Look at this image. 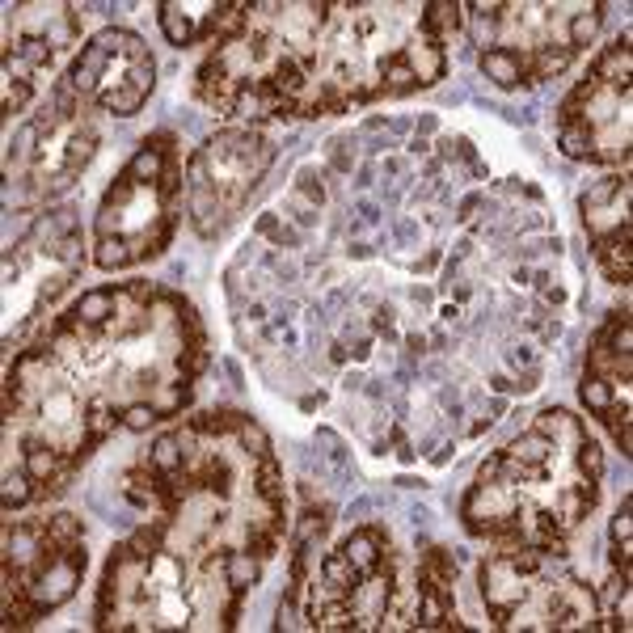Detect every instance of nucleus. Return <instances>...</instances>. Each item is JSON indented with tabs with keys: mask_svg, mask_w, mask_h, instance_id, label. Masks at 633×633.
I'll return each mask as SVG.
<instances>
[{
	"mask_svg": "<svg viewBox=\"0 0 633 633\" xmlns=\"http://www.w3.org/2000/svg\"><path fill=\"white\" fill-rule=\"evenodd\" d=\"M401 55H406V64L414 68L418 89H427V85H435V81H444V72H448V55H444V47L431 43V38H422L418 30H414L410 43L401 47Z\"/></svg>",
	"mask_w": 633,
	"mask_h": 633,
	"instance_id": "20e7f679",
	"label": "nucleus"
},
{
	"mask_svg": "<svg viewBox=\"0 0 633 633\" xmlns=\"http://www.w3.org/2000/svg\"><path fill=\"white\" fill-rule=\"evenodd\" d=\"M558 148L570 161H596V136H591V127L583 119L558 127Z\"/></svg>",
	"mask_w": 633,
	"mask_h": 633,
	"instance_id": "ddd939ff",
	"label": "nucleus"
},
{
	"mask_svg": "<svg viewBox=\"0 0 633 633\" xmlns=\"http://www.w3.org/2000/svg\"><path fill=\"white\" fill-rule=\"evenodd\" d=\"M460 30H465V5H456V0L418 5V34H422V38H431V43L448 47Z\"/></svg>",
	"mask_w": 633,
	"mask_h": 633,
	"instance_id": "7ed1b4c3",
	"label": "nucleus"
},
{
	"mask_svg": "<svg viewBox=\"0 0 633 633\" xmlns=\"http://www.w3.org/2000/svg\"><path fill=\"white\" fill-rule=\"evenodd\" d=\"M43 524H47V541L60 545V549H72V545L85 541V524L76 520V515H68V511L51 515V520H43Z\"/></svg>",
	"mask_w": 633,
	"mask_h": 633,
	"instance_id": "dca6fc26",
	"label": "nucleus"
},
{
	"mask_svg": "<svg viewBox=\"0 0 633 633\" xmlns=\"http://www.w3.org/2000/svg\"><path fill=\"white\" fill-rule=\"evenodd\" d=\"M511 460H520V465H528V469H545L553 456H558V444H553L549 435H541V431H524L520 439H511V444L503 448Z\"/></svg>",
	"mask_w": 633,
	"mask_h": 633,
	"instance_id": "1a4fd4ad",
	"label": "nucleus"
},
{
	"mask_svg": "<svg viewBox=\"0 0 633 633\" xmlns=\"http://www.w3.org/2000/svg\"><path fill=\"white\" fill-rule=\"evenodd\" d=\"M477 68L486 72V81L503 85V89L524 85V55L515 51V47H490V51H482V55H477Z\"/></svg>",
	"mask_w": 633,
	"mask_h": 633,
	"instance_id": "423d86ee",
	"label": "nucleus"
},
{
	"mask_svg": "<svg viewBox=\"0 0 633 633\" xmlns=\"http://www.w3.org/2000/svg\"><path fill=\"white\" fill-rule=\"evenodd\" d=\"M528 574L515 570L503 553H494L490 562H482V596H486V608H520L528 604Z\"/></svg>",
	"mask_w": 633,
	"mask_h": 633,
	"instance_id": "f257e3e1",
	"label": "nucleus"
},
{
	"mask_svg": "<svg viewBox=\"0 0 633 633\" xmlns=\"http://www.w3.org/2000/svg\"><path fill=\"white\" fill-rule=\"evenodd\" d=\"M385 545H389V532H385V528H376V524H368V528H355L338 549L347 553L351 566H355L359 574H368V570H376L380 549H385Z\"/></svg>",
	"mask_w": 633,
	"mask_h": 633,
	"instance_id": "39448f33",
	"label": "nucleus"
},
{
	"mask_svg": "<svg viewBox=\"0 0 633 633\" xmlns=\"http://www.w3.org/2000/svg\"><path fill=\"white\" fill-rule=\"evenodd\" d=\"M629 536H633V498L625 494L621 507H617V515H612V545L629 541Z\"/></svg>",
	"mask_w": 633,
	"mask_h": 633,
	"instance_id": "5701e85b",
	"label": "nucleus"
},
{
	"mask_svg": "<svg viewBox=\"0 0 633 633\" xmlns=\"http://www.w3.org/2000/svg\"><path fill=\"white\" fill-rule=\"evenodd\" d=\"M629 241H633V224L612 228V233H604V237H591V254H596V262L604 266V275L612 283H621V287H629V262H633Z\"/></svg>",
	"mask_w": 633,
	"mask_h": 633,
	"instance_id": "f03ea898",
	"label": "nucleus"
},
{
	"mask_svg": "<svg viewBox=\"0 0 633 633\" xmlns=\"http://www.w3.org/2000/svg\"><path fill=\"white\" fill-rule=\"evenodd\" d=\"M114 309H119V287H93V292H85L81 300L72 304V313L81 317L89 330H106Z\"/></svg>",
	"mask_w": 633,
	"mask_h": 633,
	"instance_id": "6e6552de",
	"label": "nucleus"
},
{
	"mask_svg": "<svg viewBox=\"0 0 633 633\" xmlns=\"http://www.w3.org/2000/svg\"><path fill=\"white\" fill-rule=\"evenodd\" d=\"M604 9H608V5H591V9H579V13L570 17V26H566V38H562V43H566V47H570L574 55H579V51H583V47L591 43V38L600 34Z\"/></svg>",
	"mask_w": 633,
	"mask_h": 633,
	"instance_id": "f8f14e48",
	"label": "nucleus"
},
{
	"mask_svg": "<svg viewBox=\"0 0 633 633\" xmlns=\"http://www.w3.org/2000/svg\"><path fill=\"white\" fill-rule=\"evenodd\" d=\"M152 422H161V414L152 410V401H131V406H123V427L127 431H148Z\"/></svg>",
	"mask_w": 633,
	"mask_h": 633,
	"instance_id": "4be33fe9",
	"label": "nucleus"
},
{
	"mask_svg": "<svg viewBox=\"0 0 633 633\" xmlns=\"http://www.w3.org/2000/svg\"><path fill=\"white\" fill-rule=\"evenodd\" d=\"M532 431H541V435L553 439V444H570V448L587 435V431H583V422L574 418V414H566V410H545V414H536Z\"/></svg>",
	"mask_w": 633,
	"mask_h": 633,
	"instance_id": "9d476101",
	"label": "nucleus"
},
{
	"mask_svg": "<svg viewBox=\"0 0 633 633\" xmlns=\"http://www.w3.org/2000/svg\"><path fill=\"white\" fill-rule=\"evenodd\" d=\"M93 266H102V271H123V266H136L127 237H98V245H93Z\"/></svg>",
	"mask_w": 633,
	"mask_h": 633,
	"instance_id": "2eb2a0df",
	"label": "nucleus"
},
{
	"mask_svg": "<svg viewBox=\"0 0 633 633\" xmlns=\"http://www.w3.org/2000/svg\"><path fill=\"white\" fill-rule=\"evenodd\" d=\"M262 574V558H254L249 549H228V566H224V587L228 591H249Z\"/></svg>",
	"mask_w": 633,
	"mask_h": 633,
	"instance_id": "9b49d317",
	"label": "nucleus"
},
{
	"mask_svg": "<svg viewBox=\"0 0 633 633\" xmlns=\"http://www.w3.org/2000/svg\"><path fill=\"white\" fill-rule=\"evenodd\" d=\"M30 93H34V81H9L5 76V114H22Z\"/></svg>",
	"mask_w": 633,
	"mask_h": 633,
	"instance_id": "b1692460",
	"label": "nucleus"
},
{
	"mask_svg": "<svg viewBox=\"0 0 633 633\" xmlns=\"http://www.w3.org/2000/svg\"><path fill=\"white\" fill-rule=\"evenodd\" d=\"M119 422H123V410H114L106 397H89L85 401V435L89 439H98V444H102V439L119 427Z\"/></svg>",
	"mask_w": 633,
	"mask_h": 633,
	"instance_id": "4468645a",
	"label": "nucleus"
},
{
	"mask_svg": "<svg viewBox=\"0 0 633 633\" xmlns=\"http://www.w3.org/2000/svg\"><path fill=\"white\" fill-rule=\"evenodd\" d=\"M148 465H152V469H161V473H178V469L186 465V452H182V444H178V435H174V431L161 435L157 444H152Z\"/></svg>",
	"mask_w": 633,
	"mask_h": 633,
	"instance_id": "f3484780",
	"label": "nucleus"
},
{
	"mask_svg": "<svg viewBox=\"0 0 633 633\" xmlns=\"http://www.w3.org/2000/svg\"><path fill=\"white\" fill-rule=\"evenodd\" d=\"M237 444L245 448V456H249V460L275 456V452H271V435H266L254 418H245V422H241V431H237Z\"/></svg>",
	"mask_w": 633,
	"mask_h": 633,
	"instance_id": "aec40b11",
	"label": "nucleus"
},
{
	"mask_svg": "<svg viewBox=\"0 0 633 633\" xmlns=\"http://www.w3.org/2000/svg\"><path fill=\"white\" fill-rule=\"evenodd\" d=\"M207 9H211V5H207ZM207 9H203V13H190V9L174 5V0H165V5L157 9L165 38H169L174 47H190V43H199V38H203V22H195V17H207Z\"/></svg>",
	"mask_w": 633,
	"mask_h": 633,
	"instance_id": "0eeeda50",
	"label": "nucleus"
},
{
	"mask_svg": "<svg viewBox=\"0 0 633 633\" xmlns=\"http://www.w3.org/2000/svg\"><path fill=\"white\" fill-rule=\"evenodd\" d=\"M34 494H38V482H34V477H30L26 469L5 473V490H0V498H5V511H13V507H26Z\"/></svg>",
	"mask_w": 633,
	"mask_h": 633,
	"instance_id": "6ab92c4d",
	"label": "nucleus"
},
{
	"mask_svg": "<svg viewBox=\"0 0 633 633\" xmlns=\"http://www.w3.org/2000/svg\"><path fill=\"white\" fill-rule=\"evenodd\" d=\"M574 460H579V473L591 477V482H600V477H604V452H600L596 439L583 435L579 444H574Z\"/></svg>",
	"mask_w": 633,
	"mask_h": 633,
	"instance_id": "412c9836",
	"label": "nucleus"
},
{
	"mask_svg": "<svg viewBox=\"0 0 633 633\" xmlns=\"http://www.w3.org/2000/svg\"><path fill=\"white\" fill-rule=\"evenodd\" d=\"M579 397H583V406L600 418V414L612 406V401H617V389H612V380H604V376H583Z\"/></svg>",
	"mask_w": 633,
	"mask_h": 633,
	"instance_id": "a211bd4d",
	"label": "nucleus"
}]
</instances>
